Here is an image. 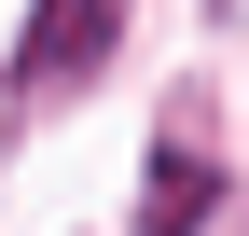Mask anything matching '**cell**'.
<instances>
[{
  "label": "cell",
  "instance_id": "cell-1",
  "mask_svg": "<svg viewBox=\"0 0 249 236\" xmlns=\"http://www.w3.org/2000/svg\"><path fill=\"white\" fill-rule=\"evenodd\" d=\"M111 42H124V0H42L28 42H14V83H28V98H55V83H83Z\"/></svg>",
  "mask_w": 249,
  "mask_h": 236
},
{
  "label": "cell",
  "instance_id": "cell-2",
  "mask_svg": "<svg viewBox=\"0 0 249 236\" xmlns=\"http://www.w3.org/2000/svg\"><path fill=\"white\" fill-rule=\"evenodd\" d=\"M208 209H222V181H208V153H152V195H139V222H152V236H194Z\"/></svg>",
  "mask_w": 249,
  "mask_h": 236
}]
</instances>
